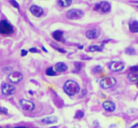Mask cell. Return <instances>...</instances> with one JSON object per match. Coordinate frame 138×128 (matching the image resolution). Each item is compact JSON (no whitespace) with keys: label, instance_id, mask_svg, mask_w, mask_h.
I'll list each match as a JSON object with an SVG mask.
<instances>
[{"label":"cell","instance_id":"cell-1","mask_svg":"<svg viewBox=\"0 0 138 128\" xmlns=\"http://www.w3.org/2000/svg\"><path fill=\"white\" fill-rule=\"evenodd\" d=\"M63 90L68 96H74L80 92V85L74 80H67L63 85Z\"/></svg>","mask_w":138,"mask_h":128},{"label":"cell","instance_id":"cell-2","mask_svg":"<svg viewBox=\"0 0 138 128\" xmlns=\"http://www.w3.org/2000/svg\"><path fill=\"white\" fill-rule=\"evenodd\" d=\"M84 12L79 9H72L66 12V17L70 20H77L83 17Z\"/></svg>","mask_w":138,"mask_h":128},{"label":"cell","instance_id":"cell-3","mask_svg":"<svg viewBox=\"0 0 138 128\" xmlns=\"http://www.w3.org/2000/svg\"><path fill=\"white\" fill-rule=\"evenodd\" d=\"M116 84V79L115 77H112V76H109V77H105L103 79L100 80L99 82V85L100 87L104 89V90H107V89H110L112 87Z\"/></svg>","mask_w":138,"mask_h":128},{"label":"cell","instance_id":"cell-4","mask_svg":"<svg viewBox=\"0 0 138 128\" xmlns=\"http://www.w3.org/2000/svg\"><path fill=\"white\" fill-rule=\"evenodd\" d=\"M12 32H13V27L9 22H7L6 20L0 21V34L8 35L12 34Z\"/></svg>","mask_w":138,"mask_h":128},{"label":"cell","instance_id":"cell-5","mask_svg":"<svg viewBox=\"0 0 138 128\" xmlns=\"http://www.w3.org/2000/svg\"><path fill=\"white\" fill-rule=\"evenodd\" d=\"M95 11L102 12V13H107L111 11V4L107 1H102L100 3H97L95 6Z\"/></svg>","mask_w":138,"mask_h":128},{"label":"cell","instance_id":"cell-6","mask_svg":"<svg viewBox=\"0 0 138 128\" xmlns=\"http://www.w3.org/2000/svg\"><path fill=\"white\" fill-rule=\"evenodd\" d=\"M108 67L112 72H121L124 70L125 65L122 61H112L109 63Z\"/></svg>","mask_w":138,"mask_h":128},{"label":"cell","instance_id":"cell-7","mask_svg":"<svg viewBox=\"0 0 138 128\" xmlns=\"http://www.w3.org/2000/svg\"><path fill=\"white\" fill-rule=\"evenodd\" d=\"M9 80L12 84H18L23 80V75L20 72H12L9 75Z\"/></svg>","mask_w":138,"mask_h":128},{"label":"cell","instance_id":"cell-8","mask_svg":"<svg viewBox=\"0 0 138 128\" xmlns=\"http://www.w3.org/2000/svg\"><path fill=\"white\" fill-rule=\"evenodd\" d=\"M1 90L5 95H12L15 92V87L9 83H4L1 87Z\"/></svg>","mask_w":138,"mask_h":128},{"label":"cell","instance_id":"cell-9","mask_svg":"<svg viewBox=\"0 0 138 128\" xmlns=\"http://www.w3.org/2000/svg\"><path fill=\"white\" fill-rule=\"evenodd\" d=\"M20 106L26 111H32L35 108V105L33 104V102L26 100V99L20 100Z\"/></svg>","mask_w":138,"mask_h":128},{"label":"cell","instance_id":"cell-10","mask_svg":"<svg viewBox=\"0 0 138 128\" xmlns=\"http://www.w3.org/2000/svg\"><path fill=\"white\" fill-rule=\"evenodd\" d=\"M85 35H86V37H87L88 39L95 40V39H97V38H98V36L100 35V31H99V29H97V28H93V29L87 30L86 33H85Z\"/></svg>","mask_w":138,"mask_h":128},{"label":"cell","instance_id":"cell-11","mask_svg":"<svg viewBox=\"0 0 138 128\" xmlns=\"http://www.w3.org/2000/svg\"><path fill=\"white\" fill-rule=\"evenodd\" d=\"M29 11H30V12L34 15L35 17H41L44 14V10L41 7L37 6V5H32L29 8Z\"/></svg>","mask_w":138,"mask_h":128},{"label":"cell","instance_id":"cell-12","mask_svg":"<svg viewBox=\"0 0 138 128\" xmlns=\"http://www.w3.org/2000/svg\"><path fill=\"white\" fill-rule=\"evenodd\" d=\"M102 107L106 111L109 112H113L115 110V104L112 101H105L102 104Z\"/></svg>","mask_w":138,"mask_h":128},{"label":"cell","instance_id":"cell-13","mask_svg":"<svg viewBox=\"0 0 138 128\" xmlns=\"http://www.w3.org/2000/svg\"><path fill=\"white\" fill-rule=\"evenodd\" d=\"M54 70L57 72V73H63V72H66L67 71V65L63 62H58L55 64L54 66Z\"/></svg>","mask_w":138,"mask_h":128},{"label":"cell","instance_id":"cell-14","mask_svg":"<svg viewBox=\"0 0 138 128\" xmlns=\"http://www.w3.org/2000/svg\"><path fill=\"white\" fill-rule=\"evenodd\" d=\"M52 37L57 42H63V32L62 30H56L52 33Z\"/></svg>","mask_w":138,"mask_h":128},{"label":"cell","instance_id":"cell-15","mask_svg":"<svg viewBox=\"0 0 138 128\" xmlns=\"http://www.w3.org/2000/svg\"><path fill=\"white\" fill-rule=\"evenodd\" d=\"M57 118L54 117V116H49V117H46L42 119L41 122L44 123V124H52V123H55L57 122Z\"/></svg>","mask_w":138,"mask_h":128},{"label":"cell","instance_id":"cell-16","mask_svg":"<svg viewBox=\"0 0 138 128\" xmlns=\"http://www.w3.org/2000/svg\"><path fill=\"white\" fill-rule=\"evenodd\" d=\"M129 28H130V31L132 33H138V21L134 20V21L130 22Z\"/></svg>","mask_w":138,"mask_h":128},{"label":"cell","instance_id":"cell-17","mask_svg":"<svg viewBox=\"0 0 138 128\" xmlns=\"http://www.w3.org/2000/svg\"><path fill=\"white\" fill-rule=\"evenodd\" d=\"M128 79L131 82H138V72H131L128 75Z\"/></svg>","mask_w":138,"mask_h":128},{"label":"cell","instance_id":"cell-18","mask_svg":"<svg viewBox=\"0 0 138 128\" xmlns=\"http://www.w3.org/2000/svg\"><path fill=\"white\" fill-rule=\"evenodd\" d=\"M72 1L73 0H59L58 5L60 7H62V8H66V7H69L72 4Z\"/></svg>","mask_w":138,"mask_h":128},{"label":"cell","instance_id":"cell-19","mask_svg":"<svg viewBox=\"0 0 138 128\" xmlns=\"http://www.w3.org/2000/svg\"><path fill=\"white\" fill-rule=\"evenodd\" d=\"M88 51L89 52H101L102 48L99 47V46H97V45H91V46H89Z\"/></svg>","mask_w":138,"mask_h":128},{"label":"cell","instance_id":"cell-20","mask_svg":"<svg viewBox=\"0 0 138 128\" xmlns=\"http://www.w3.org/2000/svg\"><path fill=\"white\" fill-rule=\"evenodd\" d=\"M46 75H49V76H55V75H57V72L54 70L53 67H49V68L46 69Z\"/></svg>","mask_w":138,"mask_h":128},{"label":"cell","instance_id":"cell-21","mask_svg":"<svg viewBox=\"0 0 138 128\" xmlns=\"http://www.w3.org/2000/svg\"><path fill=\"white\" fill-rule=\"evenodd\" d=\"M125 53H126L127 55H135L136 52H135V49H134V48H132V47H129V48H127L126 49Z\"/></svg>","mask_w":138,"mask_h":128},{"label":"cell","instance_id":"cell-22","mask_svg":"<svg viewBox=\"0 0 138 128\" xmlns=\"http://www.w3.org/2000/svg\"><path fill=\"white\" fill-rule=\"evenodd\" d=\"M82 117H84V112H83L82 110L77 111V113H76V115H75V118H76V119H81Z\"/></svg>","mask_w":138,"mask_h":128},{"label":"cell","instance_id":"cell-23","mask_svg":"<svg viewBox=\"0 0 138 128\" xmlns=\"http://www.w3.org/2000/svg\"><path fill=\"white\" fill-rule=\"evenodd\" d=\"M101 71H102V67H101V66H98V65H97V66H96V67H95V68L93 69V72H94L95 74L100 73Z\"/></svg>","mask_w":138,"mask_h":128},{"label":"cell","instance_id":"cell-24","mask_svg":"<svg viewBox=\"0 0 138 128\" xmlns=\"http://www.w3.org/2000/svg\"><path fill=\"white\" fill-rule=\"evenodd\" d=\"M81 66H82V65H81V62H76V63H75V67H76L75 72H79V71H81Z\"/></svg>","mask_w":138,"mask_h":128},{"label":"cell","instance_id":"cell-25","mask_svg":"<svg viewBox=\"0 0 138 128\" xmlns=\"http://www.w3.org/2000/svg\"><path fill=\"white\" fill-rule=\"evenodd\" d=\"M10 3L12 4V6L15 8V9H19V4L15 1V0H10Z\"/></svg>","mask_w":138,"mask_h":128},{"label":"cell","instance_id":"cell-26","mask_svg":"<svg viewBox=\"0 0 138 128\" xmlns=\"http://www.w3.org/2000/svg\"><path fill=\"white\" fill-rule=\"evenodd\" d=\"M2 71L4 72V73H9V72H12V68L11 66H8V67H4L3 69H2Z\"/></svg>","mask_w":138,"mask_h":128},{"label":"cell","instance_id":"cell-27","mask_svg":"<svg viewBox=\"0 0 138 128\" xmlns=\"http://www.w3.org/2000/svg\"><path fill=\"white\" fill-rule=\"evenodd\" d=\"M0 114H8V109L6 107H0Z\"/></svg>","mask_w":138,"mask_h":128},{"label":"cell","instance_id":"cell-28","mask_svg":"<svg viewBox=\"0 0 138 128\" xmlns=\"http://www.w3.org/2000/svg\"><path fill=\"white\" fill-rule=\"evenodd\" d=\"M130 71H131V72H138V65L131 66V67L130 68Z\"/></svg>","mask_w":138,"mask_h":128},{"label":"cell","instance_id":"cell-29","mask_svg":"<svg viewBox=\"0 0 138 128\" xmlns=\"http://www.w3.org/2000/svg\"><path fill=\"white\" fill-rule=\"evenodd\" d=\"M29 52H31V53H39V50L37 48H35V47H32V48L29 49Z\"/></svg>","mask_w":138,"mask_h":128},{"label":"cell","instance_id":"cell-30","mask_svg":"<svg viewBox=\"0 0 138 128\" xmlns=\"http://www.w3.org/2000/svg\"><path fill=\"white\" fill-rule=\"evenodd\" d=\"M27 54H28V51H27V50H22V51H21V56H22V57H25V56H27Z\"/></svg>","mask_w":138,"mask_h":128},{"label":"cell","instance_id":"cell-31","mask_svg":"<svg viewBox=\"0 0 138 128\" xmlns=\"http://www.w3.org/2000/svg\"><path fill=\"white\" fill-rule=\"evenodd\" d=\"M56 49H57L59 52H61V53H65L66 52L64 49H62V48H59V47H56Z\"/></svg>","mask_w":138,"mask_h":128},{"label":"cell","instance_id":"cell-32","mask_svg":"<svg viewBox=\"0 0 138 128\" xmlns=\"http://www.w3.org/2000/svg\"><path fill=\"white\" fill-rule=\"evenodd\" d=\"M131 128H138V123H135V124H133Z\"/></svg>","mask_w":138,"mask_h":128},{"label":"cell","instance_id":"cell-33","mask_svg":"<svg viewBox=\"0 0 138 128\" xmlns=\"http://www.w3.org/2000/svg\"><path fill=\"white\" fill-rule=\"evenodd\" d=\"M86 92H87V91L84 90H83V92H82V94H81V97H83V96L85 95V93H86Z\"/></svg>","mask_w":138,"mask_h":128},{"label":"cell","instance_id":"cell-34","mask_svg":"<svg viewBox=\"0 0 138 128\" xmlns=\"http://www.w3.org/2000/svg\"><path fill=\"white\" fill-rule=\"evenodd\" d=\"M42 49H43V51H44V52H47V50H46V47H45V46H43V47H42Z\"/></svg>","mask_w":138,"mask_h":128},{"label":"cell","instance_id":"cell-35","mask_svg":"<svg viewBox=\"0 0 138 128\" xmlns=\"http://www.w3.org/2000/svg\"><path fill=\"white\" fill-rule=\"evenodd\" d=\"M15 128H27V127H24V126H18V127H15Z\"/></svg>","mask_w":138,"mask_h":128},{"label":"cell","instance_id":"cell-36","mask_svg":"<svg viewBox=\"0 0 138 128\" xmlns=\"http://www.w3.org/2000/svg\"><path fill=\"white\" fill-rule=\"evenodd\" d=\"M133 2H134V3H138V1H137V0H134Z\"/></svg>","mask_w":138,"mask_h":128},{"label":"cell","instance_id":"cell-37","mask_svg":"<svg viewBox=\"0 0 138 128\" xmlns=\"http://www.w3.org/2000/svg\"><path fill=\"white\" fill-rule=\"evenodd\" d=\"M137 8H138V6H137Z\"/></svg>","mask_w":138,"mask_h":128},{"label":"cell","instance_id":"cell-38","mask_svg":"<svg viewBox=\"0 0 138 128\" xmlns=\"http://www.w3.org/2000/svg\"><path fill=\"white\" fill-rule=\"evenodd\" d=\"M0 128H1V127H0Z\"/></svg>","mask_w":138,"mask_h":128}]
</instances>
